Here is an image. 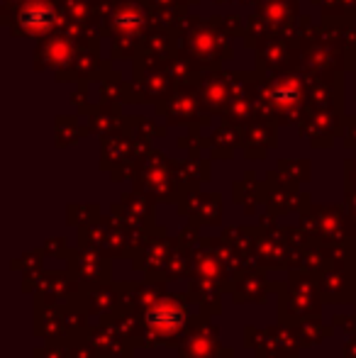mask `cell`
I'll list each match as a JSON object with an SVG mask.
<instances>
[{
    "label": "cell",
    "mask_w": 356,
    "mask_h": 358,
    "mask_svg": "<svg viewBox=\"0 0 356 358\" xmlns=\"http://www.w3.org/2000/svg\"><path fill=\"white\" fill-rule=\"evenodd\" d=\"M183 322L185 315L176 302H159V305H154L147 312V324L162 336L176 334L180 327H183Z\"/></svg>",
    "instance_id": "cell-1"
}]
</instances>
